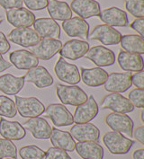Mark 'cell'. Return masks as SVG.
<instances>
[{
    "label": "cell",
    "instance_id": "obj_1",
    "mask_svg": "<svg viewBox=\"0 0 144 159\" xmlns=\"http://www.w3.org/2000/svg\"><path fill=\"white\" fill-rule=\"evenodd\" d=\"M56 93L59 101L64 105L78 106L88 99V96L85 91L75 84H58Z\"/></svg>",
    "mask_w": 144,
    "mask_h": 159
},
{
    "label": "cell",
    "instance_id": "obj_2",
    "mask_svg": "<svg viewBox=\"0 0 144 159\" xmlns=\"http://www.w3.org/2000/svg\"><path fill=\"white\" fill-rule=\"evenodd\" d=\"M103 142L113 155L127 154L134 145L133 140L116 131L106 132L103 136Z\"/></svg>",
    "mask_w": 144,
    "mask_h": 159
},
{
    "label": "cell",
    "instance_id": "obj_3",
    "mask_svg": "<svg viewBox=\"0 0 144 159\" xmlns=\"http://www.w3.org/2000/svg\"><path fill=\"white\" fill-rule=\"evenodd\" d=\"M17 111L22 117L35 118L41 116L45 111L43 102L36 97H21L15 95Z\"/></svg>",
    "mask_w": 144,
    "mask_h": 159
},
{
    "label": "cell",
    "instance_id": "obj_4",
    "mask_svg": "<svg viewBox=\"0 0 144 159\" xmlns=\"http://www.w3.org/2000/svg\"><path fill=\"white\" fill-rule=\"evenodd\" d=\"M101 109H108L116 113H125L133 111L134 106L128 98L119 93H112L106 94L101 102Z\"/></svg>",
    "mask_w": 144,
    "mask_h": 159
},
{
    "label": "cell",
    "instance_id": "obj_5",
    "mask_svg": "<svg viewBox=\"0 0 144 159\" xmlns=\"http://www.w3.org/2000/svg\"><path fill=\"white\" fill-rule=\"evenodd\" d=\"M43 116L50 118L52 123L58 127H65L74 123L73 115L64 104L51 103L45 108Z\"/></svg>",
    "mask_w": 144,
    "mask_h": 159
},
{
    "label": "cell",
    "instance_id": "obj_6",
    "mask_svg": "<svg viewBox=\"0 0 144 159\" xmlns=\"http://www.w3.org/2000/svg\"><path fill=\"white\" fill-rule=\"evenodd\" d=\"M61 46L62 42L57 39L42 38L37 44L30 47V51L37 59L49 60L59 52Z\"/></svg>",
    "mask_w": 144,
    "mask_h": 159
},
{
    "label": "cell",
    "instance_id": "obj_7",
    "mask_svg": "<svg viewBox=\"0 0 144 159\" xmlns=\"http://www.w3.org/2000/svg\"><path fill=\"white\" fill-rule=\"evenodd\" d=\"M40 35L30 27H19L12 30L8 34V40L22 47H33L41 41Z\"/></svg>",
    "mask_w": 144,
    "mask_h": 159
},
{
    "label": "cell",
    "instance_id": "obj_8",
    "mask_svg": "<svg viewBox=\"0 0 144 159\" xmlns=\"http://www.w3.org/2000/svg\"><path fill=\"white\" fill-rule=\"evenodd\" d=\"M105 121L113 131L127 135L130 138L132 137L133 121L127 114L112 112L105 116Z\"/></svg>",
    "mask_w": 144,
    "mask_h": 159
},
{
    "label": "cell",
    "instance_id": "obj_9",
    "mask_svg": "<svg viewBox=\"0 0 144 159\" xmlns=\"http://www.w3.org/2000/svg\"><path fill=\"white\" fill-rule=\"evenodd\" d=\"M54 71L59 80L67 84H77L81 81V76L77 67L74 64L67 62L62 57H59L54 67Z\"/></svg>",
    "mask_w": 144,
    "mask_h": 159
},
{
    "label": "cell",
    "instance_id": "obj_10",
    "mask_svg": "<svg viewBox=\"0 0 144 159\" xmlns=\"http://www.w3.org/2000/svg\"><path fill=\"white\" fill-rule=\"evenodd\" d=\"M121 37L122 34L119 31L107 25H96L88 34L90 40H96L105 45L119 44Z\"/></svg>",
    "mask_w": 144,
    "mask_h": 159
},
{
    "label": "cell",
    "instance_id": "obj_11",
    "mask_svg": "<svg viewBox=\"0 0 144 159\" xmlns=\"http://www.w3.org/2000/svg\"><path fill=\"white\" fill-rule=\"evenodd\" d=\"M84 57L92 61L98 67H109L115 63V54L113 50L104 46L97 45L89 49Z\"/></svg>",
    "mask_w": 144,
    "mask_h": 159
},
{
    "label": "cell",
    "instance_id": "obj_12",
    "mask_svg": "<svg viewBox=\"0 0 144 159\" xmlns=\"http://www.w3.org/2000/svg\"><path fill=\"white\" fill-rule=\"evenodd\" d=\"M89 50V43L87 42L72 39L62 44L59 55L64 59L77 60L84 57Z\"/></svg>",
    "mask_w": 144,
    "mask_h": 159
},
{
    "label": "cell",
    "instance_id": "obj_13",
    "mask_svg": "<svg viewBox=\"0 0 144 159\" xmlns=\"http://www.w3.org/2000/svg\"><path fill=\"white\" fill-rule=\"evenodd\" d=\"M98 111V104L93 95H91L84 103L77 106L73 115V121L76 124L87 123L97 116Z\"/></svg>",
    "mask_w": 144,
    "mask_h": 159
},
{
    "label": "cell",
    "instance_id": "obj_14",
    "mask_svg": "<svg viewBox=\"0 0 144 159\" xmlns=\"http://www.w3.org/2000/svg\"><path fill=\"white\" fill-rule=\"evenodd\" d=\"M70 135L78 142L95 141L98 142L100 139V130L92 123H79L75 124L70 129Z\"/></svg>",
    "mask_w": 144,
    "mask_h": 159
},
{
    "label": "cell",
    "instance_id": "obj_15",
    "mask_svg": "<svg viewBox=\"0 0 144 159\" xmlns=\"http://www.w3.org/2000/svg\"><path fill=\"white\" fill-rule=\"evenodd\" d=\"M6 16L7 22L16 28L31 27L35 21L34 13L24 7L8 9L6 11Z\"/></svg>",
    "mask_w": 144,
    "mask_h": 159
},
{
    "label": "cell",
    "instance_id": "obj_16",
    "mask_svg": "<svg viewBox=\"0 0 144 159\" xmlns=\"http://www.w3.org/2000/svg\"><path fill=\"white\" fill-rule=\"evenodd\" d=\"M131 73H111L104 84L105 90L110 93H124L132 86Z\"/></svg>",
    "mask_w": 144,
    "mask_h": 159
},
{
    "label": "cell",
    "instance_id": "obj_17",
    "mask_svg": "<svg viewBox=\"0 0 144 159\" xmlns=\"http://www.w3.org/2000/svg\"><path fill=\"white\" fill-rule=\"evenodd\" d=\"M69 7L82 19L99 16L101 12L99 3L95 0H73Z\"/></svg>",
    "mask_w": 144,
    "mask_h": 159
},
{
    "label": "cell",
    "instance_id": "obj_18",
    "mask_svg": "<svg viewBox=\"0 0 144 159\" xmlns=\"http://www.w3.org/2000/svg\"><path fill=\"white\" fill-rule=\"evenodd\" d=\"M62 28L69 37H79L81 39H88L89 25L85 19L80 17H71L63 21Z\"/></svg>",
    "mask_w": 144,
    "mask_h": 159
},
{
    "label": "cell",
    "instance_id": "obj_19",
    "mask_svg": "<svg viewBox=\"0 0 144 159\" xmlns=\"http://www.w3.org/2000/svg\"><path fill=\"white\" fill-rule=\"evenodd\" d=\"M25 81L28 83H33L38 88H46L53 84L54 80L51 73L42 66H37L28 69L26 74L24 75Z\"/></svg>",
    "mask_w": 144,
    "mask_h": 159
},
{
    "label": "cell",
    "instance_id": "obj_20",
    "mask_svg": "<svg viewBox=\"0 0 144 159\" xmlns=\"http://www.w3.org/2000/svg\"><path fill=\"white\" fill-rule=\"evenodd\" d=\"M24 128L29 130L36 139H49L52 129L48 121L41 117L27 120L24 122Z\"/></svg>",
    "mask_w": 144,
    "mask_h": 159
},
{
    "label": "cell",
    "instance_id": "obj_21",
    "mask_svg": "<svg viewBox=\"0 0 144 159\" xmlns=\"http://www.w3.org/2000/svg\"><path fill=\"white\" fill-rule=\"evenodd\" d=\"M34 30L41 38L59 39L60 37V27L55 20L51 18H38L34 23Z\"/></svg>",
    "mask_w": 144,
    "mask_h": 159
},
{
    "label": "cell",
    "instance_id": "obj_22",
    "mask_svg": "<svg viewBox=\"0 0 144 159\" xmlns=\"http://www.w3.org/2000/svg\"><path fill=\"white\" fill-rule=\"evenodd\" d=\"M9 59L17 69L28 70L39 65V59L26 50H17L9 54Z\"/></svg>",
    "mask_w": 144,
    "mask_h": 159
},
{
    "label": "cell",
    "instance_id": "obj_23",
    "mask_svg": "<svg viewBox=\"0 0 144 159\" xmlns=\"http://www.w3.org/2000/svg\"><path fill=\"white\" fill-rule=\"evenodd\" d=\"M99 18L105 25L109 26L126 27L129 26V20L126 12L118 7H109L100 12Z\"/></svg>",
    "mask_w": 144,
    "mask_h": 159
},
{
    "label": "cell",
    "instance_id": "obj_24",
    "mask_svg": "<svg viewBox=\"0 0 144 159\" xmlns=\"http://www.w3.org/2000/svg\"><path fill=\"white\" fill-rule=\"evenodd\" d=\"M117 61L120 67L128 72H138L143 70V59L142 55L124 50L119 52Z\"/></svg>",
    "mask_w": 144,
    "mask_h": 159
},
{
    "label": "cell",
    "instance_id": "obj_25",
    "mask_svg": "<svg viewBox=\"0 0 144 159\" xmlns=\"http://www.w3.org/2000/svg\"><path fill=\"white\" fill-rule=\"evenodd\" d=\"M0 135L8 140H21L26 136V129L18 121H10L0 119Z\"/></svg>",
    "mask_w": 144,
    "mask_h": 159
},
{
    "label": "cell",
    "instance_id": "obj_26",
    "mask_svg": "<svg viewBox=\"0 0 144 159\" xmlns=\"http://www.w3.org/2000/svg\"><path fill=\"white\" fill-rule=\"evenodd\" d=\"M81 80L89 87H97L105 84L107 79L108 73L101 67L84 68L81 67Z\"/></svg>",
    "mask_w": 144,
    "mask_h": 159
},
{
    "label": "cell",
    "instance_id": "obj_27",
    "mask_svg": "<svg viewBox=\"0 0 144 159\" xmlns=\"http://www.w3.org/2000/svg\"><path fill=\"white\" fill-rule=\"evenodd\" d=\"M50 139H51V144L53 145L54 148H60L68 152L75 150V146H76L75 139L68 131H63L58 129L57 128H52Z\"/></svg>",
    "mask_w": 144,
    "mask_h": 159
},
{
    "label": "cell",
    "instance_id": "obj_28",
    "mask_svg": "<svg viewBox=\"0 0 144 159\" xmlns=\"http://www.w3.org/2000/svg\"><path fill=\"white\" fill-rule=\"evenodd\" d=\"M75 149L83 159H103L104 148L98 142L83 141L76 143Z\"/></svg>",
    "mask_w": 144,
    "mask_h": 159
},
{
    "label": "cell",
    "instance_id": "obj_29",
    "mask_svg": "<svg viewBox=\"0 0 144 159\" xmlns=\"http://www.w3.org/2000/svg\"><path fill=\"white\" fill-rule=\"evenodd\" d=\"M24 76H15L11 74H5L0 76V91L5 94L16 95L25 85Z\"/></svg>",
    "mask_w": 144,
    "mask_h": 159
},
{
    "label": "cell",
    "instance_id": "obj_30",
    "mask_svg": "<svg viewBox=\"0 0 144 159\" xmlns=\"http://www.w3.org/2000/svg\"><path fill=\"white\" fill-rule=\"evenodd\" d=\"M47 10L51 19L66 21L72 17V11L68 3L58 0H48Z\"/></svg>",
    "mask_w": 144,
    "mask_h": 159
},
{
    "label": "cell",
    "instance_id": "obj_31",
    "mask_svg": "<svg viewBox=\"0 0 144 159\" xmlns=\"http://www.w3.org/2000/svg\"><path fill=\"white\" fill-rule=\"evenodd\" d=\"M121 47L124 51L137 53L140 55L144 54V39L143 37L137 34H126L121 37Z\"/></svg>",
    "mask_w": 144,
    "mask_h": 159
},
{
    "label": "cell",
    "instance_id": "obj_32",
    "mask_svg": "<svg viewBox=\"0 0 144 159\" xmlns=\"http://www.w3.org/2000/svg\"><path fill=\"white\" fill-rule=\"evenodd\" d=\"M16 114L17 110L15 102L6 95H0V116L14 118Z\"/></svg>",
    "mask_w": 144,
    "mask_h": 159
},
{
    "label": "cell",
    "instance_id": "obj_33",
    "mask_svg": "<svg viewBox=\"0 0 144 159\" xmlns=\"http://www.w3.org/2000/svg\"><path fill=\"white\" fill-rule=\"evenodd\" d=\"M19 156L22 159H46L45 152L34 145L21 148L19 150Z\"/></svg>",
    "mask_w": 144,
    "mask_h": 159
},
{
    "label": "cell",
    "instance_id": "obj_34",
    "mask_svg": "<svg viewBox=\"0 0 144 159\" xmlns=\"http://www.w3.org/2000/svg\"><path fill=\"white\" fill-rule=\"evenodd\" d=\"M124 6L132 16L136 18L144 17V0H124Z\"/></svg>",
    "mask_w": 144,
    "mask_h": 159
},
{
    "label": "cell",
    "instance_id": "obj_35",
    "mask_svg": "<svg viewBox=\"0 0 144 159\" xmlns=\"http://www.w3.org/2000/svg\"><path fill=\"white\" fill-rule=\"evenodd\" d=\"M6 157L17 158L16 146L11 140L0 139V159Z\"/></svg>",
    "mask_w": 144,
    "mask_h": 159
},
{
    "label": "cell",
    "instance_id": "obj_36",
    "mask_svg": "<svg viewBox=\"0 0 144 159\" xmlns=\"http://www.w3.org/2000/svg\"><path fill=\"white\" fill-rule=\"evenodd\" d=\"M144 89L135 88L132 89L128 94V99L132 102V104L140 109H143L144 107Z\"/></svg>",
    "mask_w": 144,
    "mask_h": 159
},
{
    "label": "cell",
    "instance_id": "obj_37",
    "mask_svg": "<svg viewBox=\"0 0 144 159\" xmlns=\"http://www.w3.org/2000/svg\"><path fill=\"white\" fill-rule=\"evenodd\" d=\"M46 159H71L68 153L63 149L57 148H50L45 152Z\"/></svg>",
    "mask_w": 144,
    "mask_h": 159
},
{
    "label": "cell",
    "instance_id": "obj_38",
    "mask_svg": "<svg viewBox=\"0 0 144 159\" xmlns=\"http://www.w3.org/2000/svg\"><path fill=\"white\" fill-rule=\"evenodd\" d=\"M23 2L26 4V7L29 10L39 11L47 7L48 0H23Z\"/></svg>",
    "mask_w": 144,
    "mask_h": 159
},
{
    "label": "cell",
    "instance_id": "obj_39",
    "mask_svg": "<svg viewBox=\"0 0 144 159\" xmlns=\"http://www.w3.org/2000/svg\"><path fill=\"white\" fill-rule=\"evenodd\" d=\"M132 84H133L137 88L144 89V71H138L133 74H131Z\"/></svg>",
    "mask_w": 144,
    "mask_h": 159
},
{
    "label": "cell",
    "instance_id": "obj_40",
    "mask_svg": "<svg viewBox=\"0 0 144 159\" xmlns=\"http://www.w3.org/2000/svg\"><path fill=\"white\" fill-rule=\"evenodd\" d=\"M23 0H0V7L8 10L12 8L23 7Z\"/></svg>",
    "mask_w": 144,
    "mask_h": 159
},
{
    "label": "cell",
    "instance_id": "obj_41",
    "mask_svg": "<svg viewBox=\"0 0 144 159\" xmlns=\"http://www.w3.org/2000/svg\"><path fill=\"white\" fill-rule=\"evenodd\" d=\"M130 27L137 32L140 36L144 37V18H136L130 25Z\"/></svg>",
    "mask_w": 144,
    "mask_h": 159
},
{
    "label": "cell",
    "instance_id": "obj_42",
    "mask_svg": "<svg viewBox=\"0 0 144 159\" xmlns=\"http://www.w3.org/2000/svg\"><path fill=\"white\" fill-rule=\"evenodd\" d=\"M11 48L10 43L7 38V36L4 34V33L0 32V54H6L7 53Z\"/></svg>",
    "mask_w": 144,
    "mask_h": 159
},
{
    "label": "cell",
    "instance_id": "obj_43",
    "mask_svg": "<svg viewBox=\"0 0 144 159\" xmlns=\"http://www.w3.org/2000/svg\"><path fill=\"white\" fill-rule=\"evenodd\" d=\"M132 136L136 139L137 141L144 145V126H140L135 130H132Z\"/></svg>",
    "mask_w": 144,
    "mask_h": 159
},
{
    "label": "cell",
    "instance_id": "obj_44",
    "mask_svg": "<svg viewBox=\"0 0 144 159\" xmlns=\"http://www.w3.org/2000/svg\"><path fill=\"white\" fill-rule=\"evenodd\" d=\"M11 66H12V64L10 62H8L7 60H6V59H4L3 56L0 54V73L1 72H4L7 69L10 68Z\"/></svg>",
    "mask_w": 144,
    "mask_h": 159
},
{
    "label": "cell",
    "instance_id": "obj_45",
    "mask_svg": "<svg viewBox=\"0 0 144 159\" xmlns=\"http://www.w3.org/2000/svg\"><path fill=\"white\" fill-rule=\"evenodd\" d=\"M132 158L133 159H144V149L140 148L133 152L132 154Z\"/></svg>",
    "mask_w": 144,
    "mask_h": 159
},
{
    "label": "cell",
    "instance_id": "obj_46",
    "mask_svg": "<svg viewBox=\"0 0 144 159\" xmlns=\"http://www.w3.org/2000/svg\"><path fill=\"white\" fill-rule=\"evenodd\" d=\"M144 111L143 110L142 111V112H141V118H142V122H144Z\"/></svg>",
    "mask_w": 144,
    "mask_h": 159
},
{
    "label": "cell",
    "instance_id": "obj_47",
    "mask_svg": "<svg viewBox=\"0 0 144 159\" xmlns=\"http://www.w3.org/2000/svg\"><path fill=\"white\" fill-rule=\"evenodd\" d=\"M2 21H3V17L0 16V25H1V23H2Z\"/></svg>",
    "mask_w": 144,
    "mask_h": 159
},
{
    "label": "cell",
    "instance_id": "obj_48",
    "mask_svg": "<svg viewBox=\"0 0 144 159\" xmlns=\"http://www.w3.org/2000/svg\"><path fill=\"white\" fill-rule=\"evenodd\" d=\"M3 159H17V158H14V157H6V158H3Z\"/></svg>",
    "mask_w": 144,
    "mask_h": 159
}]
</instances>
